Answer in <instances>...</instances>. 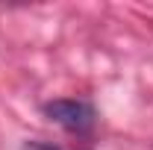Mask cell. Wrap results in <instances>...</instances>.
<instances>
[{"instance_id": "obj_1", "label": "cell", "mask_w": 153, "mask_h": 150, "mask_svg": "<svg viewBox=\"0 0 153 150\" xmlns=\"http://www.w3.org/2000/svg\"><path fill=\"white\" fill-rule=\"evenodd\" d=\"M44 115L50 121H56L59 127H65L68 132H88L94 127V106L85 100H50L44 103Z\"/></svg>"}, {"instance_id": "obj_2", "label": "cell", "mask_w": 153, "mask_h": 150, "mask_svg": "<svg viewBox=\"0 0 153 150\" xmlns=\"http://www.w3.org/2000/svg\"><path fill=\"white\" fill-rule=\"evenodd\" d=\"M24 150H59L53 144H41V141H30V144H24Z\"/></svg>"}]
</instances>
